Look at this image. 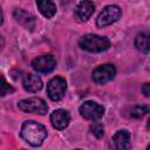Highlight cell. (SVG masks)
Here are the masks:
<instances>
[{
    "label": "cell",
    "mask_w": 150,
    "mask_h": 150,
    "mask_svg": "<svg viewBox=\"0 0 150 150\" xmlns=\"http://www.w3.org/2000/svg\"><path fill=\"white\" fill-rule=\"evenodd\" d=\"M21 137L30 145L39 146L43 143L47 137V130L45 125L35 122V121H26L23 122L20 131Z\"/></svg>",
    "instance_id": "obj_1"
},
{
    "label": "cell",
    "mask_w": 150,
    "mask_h": 150,
    "mask_svg": "<svg viewBox=\"0 0 150 150\" xmlns=\"http://www.w3.org/2000/svg\"><path fill=\"white\" fill-rule=\"evenodd\" d=\"M79 45L83 50H87V52H104L109 49L110 41L105 36L87 34L80 39Z\"/></svg>",
    "instance_id": "obj_2"
},
{
    "label": "cell",
    "mask_w": 150,
    "mask_h": 150,
    "mask_svg": "<svg viewBox=\"0 0 150 150\" xmlns=\"http://www.w3.org/2000/svg\"><path fill=\"white\" fill-rule=\"evenodd\" d=\"M122 15V9L117 5H109L105 6L102 12L98 14L96 19V25L97 27H107L114 22H116Z\"/></svg>",
    "instance_id": "obj_3"
},
{
    "label": "cell",
    "mask_w": 150,
    "mask_h": 150,
    "mask_svg": "<svg viewBox=\"0 0 150 150\" xmlns=\"http://www.w3.org/2000/svg\"><path fill=\"white\" fill-rule=\"evenodd\" d=\"M18 107L23 112H33V114L45 115L48 111L47 103L40 97H29V98L21 100L18 103Z\"/></svg>",
    "instance_id": "obj_4"
},
{
    "label": "cell",
    "mask_w": 150,
    "mask_h": 150,
    "mask_svg": "<svg viewBox=\"0 0 150 150\" xmlns=\"http://www.w3.org/2000/svg\"><path fill=\"white\" fill-rule=\"evenodd\" d=\"M67 90V82L61 76L53 77L47 83V94L52 101H60Z\"/></svg>",
    "instance_id": "obj_5"
},
{
    "label": "cell",
    "mask_w": 150,
    "mask_h": 150,
    "mask_svg": "<svg viewBox=\"0 0 150 150\" xmlns=\"http://www.w3.org/2000/svg\"><path fill=\"white\" fill-rule=\"evenodd\" d=\"M80 114L82 117L86 120L90 121H96L100 120L103 114H104V108L103 105L93 102V101H86L81 107H80Z\"/></svg>",
    "instance_id": "obj_6"
},
{
    "label": "cell",
    "mask_w": 150,
    "mask_h": 150,
    "mask_svg": "<svg viewBox=\"0 0 150 150\" xmlns=\"http://www.w3.org/2000/svg\"><path fill=\"white\" fill-rule=\"evenodd\" d=\"M115 74H116V68L114 64H111V63L102 64L94 69L93 80L97 84H104V83L111 81L115 77Z\"/></svg>",
    "instance_id": "obj_7"
},
{
    "label": "cell",
    "mask_w": 150,
    "mask_h": 150,
    "mask_svg": "<svg viewBox=\"0 0 150 150\" xmlns=\"http://www.w3.org/2000/svg\"><path fill=\"white\" fill-rule=\"evenodd\" d=\"M56 66V61L53 55H41L32 61V67L39 73H50Z\"/></svg>",
    "instance_id": "obj_8"
},
{
    "label": "cell",
    "mask_w": 150,
    "mask_h": 150,
    "mask_svg": "<svg viewBox=\"0 0 150 150\" xmlns=\"http://www.w3.org/2000/svg\"><path fill=\"white\" fill-rule=\"evenodd\" d=\"M111 143L115 150H130V132L128 130H118L111 138Z\"/></svg>",
    "instance_id": "obj_9"
},
{
    "label": "cell",
    "mask_w": 150,
    "mask_h": 150,
    "mask_svg": "<svg viewBox=\"0 0 150 150\" xmlns=\"http://www.w3.org/2000/svg\"><path fill=\"white\" fill-rule=\"evenodd\" d=\"M70 121V115L64 109H56L50 114V122L53 127L57 130L64 129Z\"/></svg>",
    "instance_id": "obj_10"
},
{
    "label": "cell",
    "mask_w": 150,
    "mask_h": 150,
    "mask_svg": "<svg viewBox=\"0 0 150 150\" xmlns=\"http://www.w3.org/2000/svg\"><path fill=\"white\" fill-rule=\"evenodd\" d=\"M22 86L26 91L29 93H36L42 89V80L40 76L34 75V74H26L22 80Z\"/></svg>",
    "instance_id": "obj_11"
},
{
    "label": "cell",
    "mask_w": 150,
    "mask_h": 150,
    "mask_svg": "<svg viewBox=\"0 0 150 150\" xmlns=\"http://www.w3.org/2000/svg\"><path fill=\"white\" fill-rule=\"evenodd\" d=\"M94 11H95L94 2H91V1H81L76 6L75 14H76V16L81 21H86V20H88L91 16V14L94 13Z\"/></svg>",
    "instance_id": "obj_12"
},
{
    "label": "cell",
    "mask_w": 150,
    "mask_h": 150,
    "mask_svg": "<svg viewBox=\"0 0 150 150\" xmlns=\"http://www.w3.org/2000/svg\"><path fill=\"white\" fill-rule=\"evenodd\" d=\"M14 16H15V19H16L21 25H23L26 28L33 29V28L35 27V18H34L32 14L27 13L26 11L18 8V9L14 11Z\"/></svg>",
    "instance_id": "obj_13"
},
{
    "label": "cell",
    "mask_w": 150,
    "mask_h": 150,
    "mask_svg": "<svg viewBox=\"0 0 150 150\" xmlns=\"http://www.w3.org/2000/svg\"><path fill=\"white\" fill-rule=\"evenodd\" d=\"M36 6H38L40 13L47 19L53 18L56 13V5L53 1H38Z\"/></svg>",
    "instance_id": "obj_14"
},
{
    "label": "cell",
    "mask_w": 150,
    "mask_h": 150,
    "mask_svg": "<svg viewBox=\"0 0 150 150\" xmlns=\"http://www.w3.org/2000/svg\"><path fill=\"white\" fill-rule=\"evenodd\" d=\"M135 47L142 53L150 52V34L149 33L138 34L135 39Z\"/></svg>",
    "instance_id": "obj_15"
},
{
    "label": "cell",
    "mask_w": 150,
    "mask_h": 150,
    "mask_svg": "<svg viewBox=\"0 0 150 150\" xmlns=\"http://www.w3.org/2000/svg\"><path fill=\"white\" fill-rule=\"evenodd\" d=\"M149 111H150V108L148 105H136L130 110V116L134 118H141Z\"/></svg>",
    "instance_id": "obj_16"
},
{
    "label": "cell",
    "mask_w": 150,
    "mask_h": 150,
    "mask_svg": "<svg viewBox=\"0 0 150 150\" xmlns=\"http://www.w3.org/2000/svg\"><path fill=\"white\" fill-rule=\"evenodd\" d=\"M90 131H91V134H93L95 137H97V138H101V137H103V135H104V128H103V125H102L101 123H98V122H95L94 124L90 125Z\"/></svg>",
    "instance_id": "obj_17"
},
{
    "label": "cell",
    "mask_w": 150,
    "mask_h": 150,
    "mask_svg": "<svg viewBox=\"0 0 150 150\" xmlns=\"http://www.w3.org/2000/svg\"><path fill=\"white\" fill-rule=\"evenodd\" d=\"M12 91H14V89H13V87H11L6 81H5V77L2 76V84H1V96H5V95H7V94H9V93H12Z\"/></svg>",
    "instance_id": "obj_18"
},
{
    "label": "cell",
    "mask_w": 150,
    "mask_h": 150,
    "mask_svg": "<svg viewBox=\"0 0 150 150\" xmlns=\"http://www.w3.org/2000/svg\"><path fill=\"white\" fill-rule=\"evenodd\" d=\"M142 91H143V94L145 96L150 97V83H144L142 86Z\"/></svg>",
    "instance_id": "obj_19"
},
{
    "label": "cell",
    "mask_w": 150,
    "mask_h": 150,
    "mask_svg": "<svg viewBox=\"0 0 150 150\" xmlns=\"http://www.w3.org/2000/svg\"><path fill=\"white\" fill-rule=\"evenodd\" d=\"M146 128H148V130L150 131V120L148 121V123H146Z\"/></svg>",
    "instance_id": "obj_20"
},
{
    "label": "cell",
    "mask_w": 150,
    "mask_h": 150,
    "mask_svg": "<svg viewBox=\"0 0 150 150\" xmlns=\"http://www.w3.org/2000/svg\"><path fill=\"white\" fill-rule=\"evenodd\" d=\"M148 150H150V144H149V145H148Z\"/></svg>",
    "instance_id": "obj_21"
},
{
    "label": "cell",
    "mask_w": 150,
    "mask_h": 150,
    "mask_svg": "<svg viewBox=\"0 0 150 150\" xmlns=\"http://www.w3.org/2000/svg\"><path fill=\"white\" fill-rule=\"evenodd\" d=\"M76 150H80V149H76Z\"/></svg>",
    "instance_id": "obj_22"
}]
</instances>
